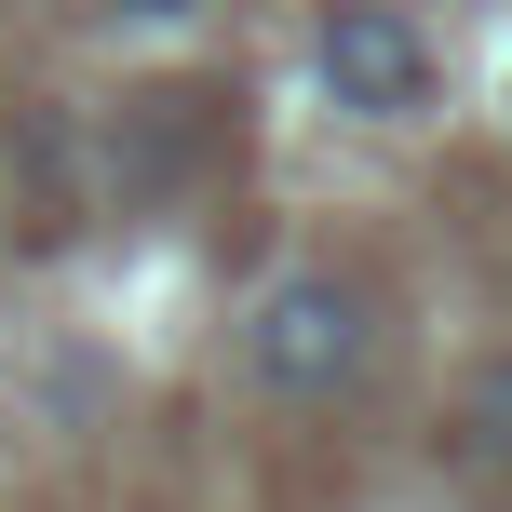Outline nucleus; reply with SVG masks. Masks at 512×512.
I'll return each instance as SVG.
<instances>
[{"label":"nucleus","mask_w":512,"mask_h":512,"mask_svg":"<svg viewBox=\"0 0 512 512\" xmlns=\"http://www.w3.org/2000/svg\"><path fill=\"white\" fill-rule=\"evenodd\" d=\"M364 364H378V297H364L351 270L297 256V270H270L243 297V378L270 391V405H337Z\"/></svg>","instance_id":"f257e3e1"},{"label":"nucleus","mask_w":512,"mask_h":512,"mask_svg":"<svg viewBox=\"0 0 512 512\" xmlns=\"http://www.w3.org/2000/svg\"><path fill=\"white\" fill-rule=\"evenodd\" d=\"M310 81H324L351 122H432L445 108V54L405 0H324L310 27Z\"/></svg>","instance_id":"f03ea898"},{"label":"nucleus","mask_w":512,"mask_h":512,"mask_svg":"<svg viewBox=\"0 0 512 512\" xmlns=\"http://www.w3.org/2000/svg\"><path fill=\"white\" fill-rule=\"evenodd\" d=\"M459 459L486 472V486H512V351L472 364V391H459Z\"/></svg>","instance_id":"7ed1b4c3"},{"label":"nucleus","mask_w":512,"mask_h":512,"mask_svg":"<svg viewBox=\"0 0 512 512\" xmlns=\"http://www.w3.org/2000/svg\"><path fill=\"white\" fill-rule=\"evenodd\" d=\"M108 14H135V27H176V14H189V0H108Z\"/></svg>","instance_id":"20e7f679"}]
</instances>
